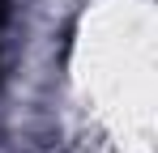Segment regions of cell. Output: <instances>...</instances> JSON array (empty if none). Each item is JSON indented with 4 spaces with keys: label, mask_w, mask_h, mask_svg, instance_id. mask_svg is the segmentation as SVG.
Here are the masks:
<instances>
[{
    "label": "cell",
    "mask_w": 158,
    "mask_h": 153,
    "mask_svg": "<svg viewBox=\"0 0 158 153\" xmlns=\"http://www.w3.org/2000/svg\"><path fill=\"white\" fill-rule=\"evenodd\" d=\"M0 22H4V4H0Z\"/></svg>",
    "instance_id": "obj_1"
}]
</instances>
